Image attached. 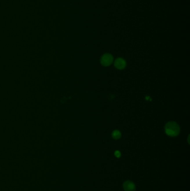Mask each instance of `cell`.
I'll return each instance as SVG.
<instances>
[{"label": "cell", "instance_id": "5", "mask_svg": "<svg viewBox=\"0 0 190 191\" xmlns=\"http://www.w3.org/2000/svg\"><path fill=\"white\" fill-rule=\"evenodd\" d=\"M112 137L114 139H118L121 137V133L118 130H115L112 133Z\"/></svg>", "mask_w": 190, "mask_h": 191}, {"label": "cell", "instance_id": "3", "mask_svg": "<svg viewBox=\"0 0 190 191\" xmlns=\"http://www.w3.org/2000/svg\"><path fill=\"white\" fill-rule=\"evenodd\" d=\"M123 187L125 191H135L136 189L135 185L131 181L124 182L123 184Z\"/></svg>", "mask_w": 190, "mask_h": 191}, {"label": "cell", "instance_id": "2", "mask_svg": "<svg viewBox=\"0 0 190 191\" xmlns=\"http://www.w3.org/2000/svg\"><path fill=\"white\" fill-rule=\"evenodd\" d=\"M113 61V58L109 54H106L103 56L101 58V64L104 66H109L112 63Z\"/></svg>", "mask_w": 190, "mask_h": 191}, {"label": "cell", "instance_id": "4", "mask_svg": "<svg viewBox=\"0 0 190 191\" xmlns=\"http://www.w3.org/2000/svg\"><path fill=\"white\" fill-rule=\"evenodd\" d=\"M114 65L118 69H123L126 66V62L123 59L120 58L115 60Z\"/></svg>", "mask_w": 190, "mask_h": 191}, {"label": "cell", "instance_id": "6", "mask_svg": "<svg viewBox=\"0 0 190 191\" xmlns=\"http://www.w3.org/2000/svg\"><path fill=\"white\" fill-rule=\"evenodd\" d=\"M114 154H115V156H116L117 158H120V155H121L120 151H118V150L117 151H115Z\"/></svg>", "mask_w": 190, "mask_h": 191}, {"label": "cell", "instance_id": "1", "mask_svg": "<svg viewBox=\"0 0 190 191\" xmlns=\"http://www.w3.org/2000/svg\"><path fill=\"white\" fill-rule=\"evenodd\" d=\"M180 128L175 122H169L165 126V132L169 136H176L180 133Z\"/></svg>", "mask_w": 190, "mask_h": 191}]
</instances>
